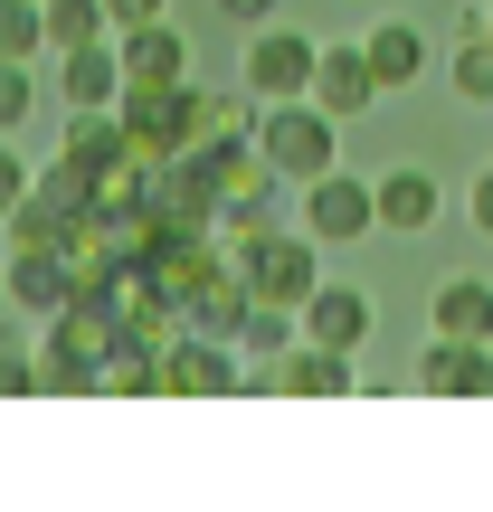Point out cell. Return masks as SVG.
Instances as JSON below:
<instances>
[{
    "instance_id": "cb8c5ba5",
    "label": "cell",
    "mask_w": 493,
    "mask_h": 512,
    "mask_svg": "<svg viewBox=\"0 0 493 512\" xmlns=\"http://www.w3.org/2000/svg\"><path fill=\"white\" fill-rule=\"evenodd\" d=\"M48 48V0H0V57H38Z\"/></svg>"
},
{
    "instance_id": "4316f807",
    "label": "cell",
    "mask_w": 493,
    "mask_h": 512,
    "mask_svg": "<svg viewBox=\"0 0 493 512\" xmlns=\"http://www.w3.org/2000/svg\"><path fill=\"white\" fill-rule=\"evenodd\" d=\"M19 200H29V152H19L10 133H0V219H10Z\"/></svg>"
},
{
    "instance_id": "7402d4cb",
    "label": "cell",
    "mask_w": 493,
    "mask_h": 512,
    "mask_svg": "<svg viewBox=\"0 0 493 512\" xmlns=\"http://www.w3.org/2000/svg\"><path fill=\"white\" fill-rule=\"evenodd\" d=\"M446 86H456L465 105H493V38H484V29L456 38V57H446Z\"/></svg>"
},
{
    "instance_id": "603a6c76",
    "label": "cell",
    "mask_w": 493,
    "mask_h": 512,
    "mask_svg": "<svg viewBox=\"0 0 493 512\" xmlns=\"http://www.w3.org/2000/svg\"><path fill=\"white\" fill-rule=\"evenodd\" d=\"M29 313H10V323H0V399H38V351H29Z\"/></svg>"
},
{
    "instance_id": "9a60e30c",
    "label": "cell",
    "mask_w": 493,
    "mask_h": 512,
    "mask_svg": "<svg viewBox=\"0 0 493 512\" xmlns=\"http://www.w3.org/2000/svg\"><path fill=\"white\" fill-rule=\"evenodd\" d=\"M313 105H323L332 124L370 114V105H380V76H370V57H361V48H323V57H313Z\"/></svg>"
},
{
    "instance_id": "e0dca14e",
    "label": "cell",
    "mask_w": 493,
    "mask_h": 512,
    "mask_svg": "<svg viewBox=\"0 0 493 512\" xmlns=\"http://www.w3.org/2000/svg\"><path fill=\"white\" fill-rule=\"evenodd\" d=\"M294 342H304V304H266V294H256L247 323H238V351H247V361H266V370H256L247 389H275V361H285Z\"/></svg>"
},
{
    "instance_id": "8fae6325",
    "label": "cell",
    "mask_w": 493,
    "mask_h": 512,
    "mask_svg": "<svg viewBox=\"0 0 493 512\" xmlns=\"http://www.w3.org/2000/svg\"><path fill=\"white\" fill-rule=\"evenodd\" d=\"M408 389H427V399H493V342H427L418 370H408Z\"/></svg>"
},
{
    "instance_id": "4dcf8cb0",
    "label": "cell",
    "mask_w": 493,
    "mask_h": 512,
    "mask_svg": "<svg viewBox=\"0 0 493 512\" xmlns=\"http://www.w3.org/2000/svg\"><path fill=\"white\" fill-rule=\"evenodd\" d=\"M10 313H19V304H10V275H0V323H10Z\"/></svg>"
},
{
    "instance_id": "ba28073f",
    "label": "cell",
    "mask_w": 493,
    "mask_h": 512,
    "mask_svg": "<svg viewBox=\"0 0 493 512\" xmlns=\"http://www.w3.org/2000/svg\"><path fill=\"white\" fill-rule=\"evenodd\" d=\"M57 152H67L86 181H133V171H143V152H133V133H124L114 105H67V143Z\"/></svg>"
},
{
    "instance_id": "3957f363",
    "label": "cell",
    "mask_w": 493,
    "mask_h": 512,
    "mask_svg": "<svg viewBox=\"0 0 493 512\" xmlns=\"http://www.w3.org/2000/svg\"><path fill=\"white\" fill-rule=\"evenodd\" d=\"M114 114H124V133H133L143 162H171V152H190L209 133V86L200 76H181V86H124Z\"/></svg>"
},
{
    "instance_id": "6da1fadb",
    "label": "cell",
    "mask_w": 493,
    "mask_h": 512,
    "mask_svg": "<svg viewBox=\"0 0 493 512\" xmlns=\"http://www.w3.org/2000/svg\"><path fill=\"white\" fill-rule=\"evenodd\" d=\"M124 351V313L105 294H76L67 313H48V342H38V399H86L105 389V361Z\"/></svg>"
},
{
    "instance_id": "277c9868",
    "label": "cell",
    "mask_w": 493,
    "mask_h": 512,
    "mask_svg": "<svg viewBox=\"0 0 493 512\" xmlns=\"http://www.w3.org/2000/svg\"><path fill=\"white\" fill-rule=\"evenodd\" d=\"M238 266H247V285L266 294V304H304V294L323 285V238H313V228H266V238L238 247Z\"/></svg>"
},
{
    "instance_id": "4fadbf2b",
    "label": "cell",
    "mask_w": 493,
    "mask_h": 512,
    "mask_svg": "<svg viewBox=\"0 0 493 512\" xmlns=\"http://www.w3.org/2000/svg\"><path fill=\"white\" fill-rule=\"evenodd\" d=\"M275 389H285V399H351V389H361V351L294 342L285 361H275Z\"/></svg>"
},
{
    "instance_id": "f546056e",
    "label": "cell",
    "mask_w": 493,
    "mask_h": 512,
    "mask_svg": "<svg viewBox=\"0 0 493 512\" xmlns=\"http://www.w3.org/2000/svg\"><path fill=\"white\" fill-rule=\"evenodd\" d=\"M219 10H228V19H247V29H256V19H266L275 0H219Z\"/></svg>"
},
{
    "instance_id": "ac0fdd59",
    "label": "cell",
    "mask_w": 493,
    "mask_h": 512,
    "mask_svg": "<svg viewBox=\"0 0 493 512\" xmlns=\"http://www.w3.org/2000/svg\"><path fill=\"white\" fill-rule=\"evenodd\" d=\"M380 228H399V238H427V228H437V171H380Z\"/></svg>"
},
{
    "instance_id": "484cf974",
    "label": "cell",
    "mask_w": 493,
    "mask_h": 512,
    "mask_svg": "<svg viewBox=\"0 0 493 512\" xmlns=\"http://www.w3.org/2000/svg\"><path fill=\"white\" fill-rule=\"evenodd\" d=\"M38 114V86H29V57H0V133H19Z\"/></svg>"
},
{
    "instance_id": "9c48e42d",
    "label": "cell",
    "mask_w": 493,
    "mask_h": 512,
    "mask_svg": "<svg viewBox=\"0 0 493 512\" xmlns=\"http://www.w3.org/2000/svg\"><path fill=\"white\" fill-rule=\"evenodd\" d=\"M10 304L29 313V323H48V313H67L76 294H86V275H76V256L67 247H10Z\"/></svg>"
},
{
    "instance_id": "44dd1931",
    "label": "cell",
    "mask_w": 493,
    "mask_h": 512,
    "mask_svg": "<svg viewBox=\"0 0 493 512\" xmlns=\"http://www.w3.org/2000/svg\"><path fill=\"white\" fill-rule=\"evenodd\" d=\"M285 190H294V181H275V171H256L247 190H228V200H219V228H228V247L266 238V228H275V209H285Z\"/></svg>"
},
{
    "instance_id": "8992f818",
    "label": "cell",
    "mask_w": 493,
    "mask_h": 512,
    "mask_svg": "<svg viewBox=\"0 0 493 512\" xmlns=\"http://www.w3.org/2000/svg\"><path fill=\"white\" fill-rule=\"evenodd\" d=\"M294 228H313L323 247L370 238V228H380V190H370L361 171H342V162H332L323 181H304V219H294Z\"/></svg>"
},
{
    "instance_id": "5b68a950",
    "label": "cell",
    "mask_w": 493,
    "mask_h": 512,
    "mask_svg": "<svg viewBox=\"0 0 493 512\" xmlns=\"http://www.w3.org/2000/svg\"><path fill=\"white\" fill-rule=\"evenodd\" d=\"M313 57H323V38H304V29H266V19H256L238 86L256 95V105H285V95H313Z\"/></svg>"
},
{
    "instance_id": "d4e9b609",
    "label": "cell",
    "mask_w": 493,
    "mask_h": 512,
    "mask_svg": "<svg viewBox=\"0 0 493 512\" xmlns=\"http://www.w3.org/2000/svg\"><path fill=\"white\" fill-rule=\"evenodd\" d=\"M105 0H48V48H86V38H105Z\"/></svg>"
},
{
    "instance_id": "7a4b0ae2",
    "label": "cell",
    "mask_w": 493,
    "mask_h": 512,
    "mask_svg": "<svg viewBox=\"0 0 493 512\" xmlns=\"http://www.w3.org/2000/svg\"><path fill=\"white\" fill-rule=\"evenodd\" d=\"M256 152H266V171L275 181H323L332 162H342V124H332L323 105H313V95H285V105H266L256 114Z\"/></svg>"
},
{
    "instance_id": "ffe728a7",
    "label": "cell",
    "mask_w": 493,
    "mask_h": 512,
    "mask_svg": "<svg viewBox=\"0 0 493 512\" xmlns=\"http://www.w3.org/2000/svg\"><path fill=\"white\" fill-rule=\"evenodd\" d=\"M427 323H437L446 342H493V285L484 275H446L437 304H427Z\"/></svg>"
},
{
    "instance_id": "f1b7e54d",
    "label": "cell",
    "mask_w": 493,
    "mask_h": 512,
    "mask_svg": "<svg viewBox=\"0 0 493 512\" xmlns=\"http://www.w3.org/2000/svg\"><path fill=\"white\" fill-rule=\"evenodd\" d=\"M475 228H484V238H493V171H484V181H475Z\"/></svg>"
},
{
    "instance_id": "7c38bea8",
    "label": "cell",
    "mask_w": 493,
    "mask_h": 512,
    "mask_svg": "<svg viewBox=\"0 0 493 512\" xmlns=\"http://www.w3.org/2000/svg\"><path fill=\"white\" fill-rule=\"evenodd\" d=\"M143 200H152V219H171V228H219V181H209V171L190 162V152H171V162H152Z\"/></svg>"
},
{
    "instance_id": "52a82bcc",
    "label": "cell",
    "mask_w": 493,
    "mask_h": 512,
    "mask_svg": "<svg viewBox=\"0 0 493 512\" xmlns=\"http://www.w3.org/2000/svg\"><path fill=\"white\" fill-rule=\"evenodd\" d=\"M256 370L238 361V342H209V332H181V342L162 351V399H228V389H247Z\"/></svg>"
},
{
    "instance_id": "2e32d148",
    "label": "cell",
    "mask_w": 493,
    "mask_h": 512,
    "mask_svg": "<svg viewBox=\"0 0 493 512\" xmlns=\"http://www.w3.org/2000/svg\"><path fill=\"white\" fill-rule=\"evenodd\" d=\"M57 95H67V105H114V95H124V48H114V38L57 48Z\"/></svg>"
},
{
    "instance_id": "d6986e66",
    "label": "cell",
    "mask_w": 493,
    "mask_h": 512,
    "mask_svg": "<svg viewBox=\"0 0 493 512\" xmlns=\"http://www.w3.org/2000/svg\"><path fill=\"white\" fill-rule=\"evenodd\" d=\"M361 57H370V76H380V95H399V86H418V76H427V29L380 19V29L361 38Z\"/></svg>"
},
{
    "instance_id": "30bf717a",
    "label": "cell",
    "mask_w": 493,
    "mask_h": 512,
    "mask_svg": "<svg viewBox=\"0 0 493 512\" xmlns=\"http://www.w3.org/2000/svg\"><path fill=\"white\" fill-rule=\"evenodd\" d=\"M370 332H380V304H370L351 275H323V285L304 294V342H332V351H370Z\"/></svg>"
},
{
    "instance_id": "5bb4252c",
    "label": "cell",
    "mask_w": 493,
    "mask_h": 512,
    "mask_svg": "<svg viewBox=\"0 0 493 512\" xmlns=\"http://www.w3.org/2000/svg\"><path fill=\"white\" fill-rule=\"evenodd\" d=\"M114 48H124V86H181V76H190V38L171 29V19L114 29Z\"/></svg>"
},
{
    "instance_id": "1f68e13d",
    "label": "cell",
    "mask_w": 493,
    "mask_h": 512,
    "mask_svg": "<svg viewBox=\"0 0 493 512\" xmlns=\"http://www.w3.org/2000/svg\"><path fill=\"white\" fill-rule=\"evenodd\" d=\"M475 29H484V38H493V10H484V19H475Z\"/></svg>"
},
{
    "instance_id": "83f0119b",
    "label": "cell",
    "mask_w": 493,
    "mask_h": 512,
    "mask_svg": "<svg viewBox=\"0 0 493 512\" xmlns=\"http://www.w3.org/2000/svg\"><path fill=\"white\" fill-rule=\"evenodd\" d=\"M114 29H143V19H171V0H105Z\"/></svg>"
}]
</instances>
